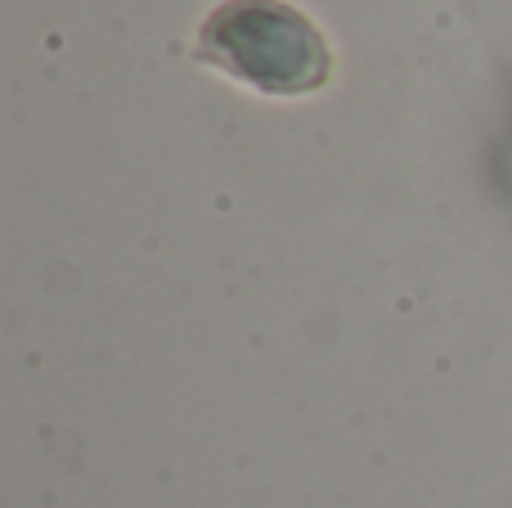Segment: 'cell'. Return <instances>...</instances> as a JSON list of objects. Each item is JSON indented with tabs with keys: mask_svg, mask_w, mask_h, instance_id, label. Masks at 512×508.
<instances>
[{
	"mask_svg": "<svg viewBox=\"0 0 512 508\" xmlns=\"http://www.w3.org/2000/svg\"><path fill=\"white\" fill-rule=\"evenodd\" d=\"M194 54L274 99L315 95L333 77L328 36L288 0H221L198 23Z\"/></svg>",
	"mask_w": 512,
	"mask_h": 508,
	"instance_id": "cell-1",
	"label": "cell"
}]
</instances>
